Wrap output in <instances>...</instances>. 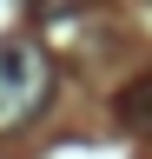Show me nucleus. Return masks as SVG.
Returning a JSON list of instances; mask_svg holds the SVG:
<instances>
[{
  "instance_id": "nucleus-1",
  "label": "nucleus",
  "mask_w": 152,
  "mask_h": 159,
  "mask_svg": "<svg viewBox=\"0 0 152 159\" xmlns=\"http://www.w3.org/2000/svg\"><path fill=\"white\" fill-rule=\"evenodd\" d=\"M46 99H53V60L40 53V40L27 33L0 40V139L33 126L46 113Z\"/></svg>"
},
{
  "instance_id": "nucleus-2",
  "label": "nucleus",
  "mask_w": 152,
  "mask_h": 159,
  "mask_svg": "<svg viewBox=\"0 0 152 159\" xmlns=\"http://www.w3.org/2000/svg\"><path fill=\"white\" fill-rule=\"evenodd\" d=\"M112 113H119V126H126V133H152V80H132V86H119Z\"/></svg>"
}]
</instances>
